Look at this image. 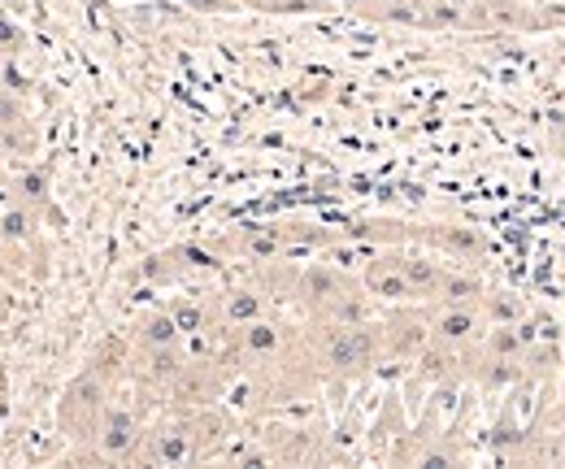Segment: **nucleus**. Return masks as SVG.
Masks as SVG:
<instances>
[{
	"instance_id": "f8f14e48",
	"label": "nucleus",
	"mask_w": 565,
	"mask_h": 469,
	"mask_svg": "<svg viewBox=\"0 0 565 469\" xmlns=\"http://www.w3.org/2000/svg\"><path fill=\"white\" fill-rule=\"evenodd\" d=\"M401 266H405V278L414 287V300L418 305H435L439 291H444V278H448V266L439 253H430L423 244H401Z\"/></svg>"
},
{
	"instance_id": "4be33fe9",
	"label": "nucleus",
	"mask_w": 565,
	"mask_h": 469,
	"mask_svg": "<svg viewBox=\"0 0 565 469\" xmlns=\"http://www.w3.org/2000/svg\"><path fill=\"white\" fill-rule=\"evenodd\" d=\"M0 408H4V379H0Z\"/></svg>"
},
{
	"instance_id": "b1692460",
	"label": "nucleus",
	"mask_w": 565,
	"mask_h": 469,
	"mask_svg": "<svg viewBox=\"0 0 565 469\" xmlns=\"http://www.w3.org/2000/svg\"><path fill=\"white\" fill-rule=\"evenodd\" d=\"M562 327H565V318H562Z\"/></svg>"
},
{
	"instance_id": "f03ea898",
	"label": "nucleus",
	"mask_w": 565,
	"mask_h": 469,
	"mask_svg": "<svg viewBox=\"0 0 565 469\" xmlns=\"http://www.w3.org/2000/svg\"><path fill=\"white\" fill-rule=\"evenodd\" d=\"M287 305L305 313V322H365L379 313V305L365 296L353 269L335 266L331 257H309L296 266Z\"/></svg>"
},
{
	"instance_id": "f257e3e1",
	"label": "nucleus",
	"mask_w": 565,
	"mask_h": 469,
	"mask_svg": "<svg viewBox=\"0 0 565 469\" xmlns=\"http://www.w3.org/2000/svg\"><path fill=\"white\" fill-rule=\"evenodd\" d=\"M305 352L318 374V383L349 387L370 379L383 356H379V313L365 322H305Z\"/></svg>"
},
{
	"instance_id": "5701e85b",
	"label": "nucleus",
	"mask_w": 565,
	"mask_h": 469,
	"mask_svg": "<svg viewBox=\"0 0 565 469\" xmlns=\"http://www.w3.org/2000/svg\"><path fill=\"white\" fill-rule=\"evenodd\" d=\"M0 274H4V244H0Z\"/></svg>"
},
{
	"instance_id": "0eeeda50",
	"label": "nucleus",
	"mask_w": 565,
	"mask_h": 469,
	"mask_svg": "<svg viewBox=\"0 0 565 469\" xmlns=\"http://www.w3.org/2000/svg\"><path fill=\"white\" fill-rule=\"evenodd\" d=\"M414 244L439 253L452 266H479L492 253V239L466 222H414Z\"/></svg>"
},
{
	"instance_id": "a211bd4d",
	"label": "nucleus",
	"mask_w": 565,
	"mask_h": 469,
	"mask_svg": "<svg viewBox=\"0 0 565 469\" xmlns=\"http://www.w3.org/2000/svg\"><path fill=\"white\" fill-rule=\"evenodd\" d=\"M87 370H96L105 383H127V374H131V339L127 335H105L96 348H92V356H87Z\"/></svg>"
},
{
	"instance_id": "6e6552de",
	"label": "nucleus",
	"mask_w": 565,
	"mask_h": 469,
	"mask_svg": "<svg viewBox=\"0 0 565 469\" xmlns=\"http://www.w3.org/2000/svg\"><path fill=\"white\" fill-rule=\"evenodd\" d=\"M426 327H430V343L435 348H444V352H452L461 361L479 348V339L488 331L479 305H448V300L426 305Z\"/></svg>"
},
{
	"instance_id": "aec40b11",
	"label": "nucleus",
	"mask_w": 565,
	"mask_h": 469,
	"mask_svg": "<svg viewBox=\"0 0 565 469\" xmlns=\"http://www.w3.org/2000/svg\"><path fill=\"white\" fill-rule=\"evenodd\" d=\"M22 49H26V31L18 26V18L0 9V57H22Z\"/></svg>"
},
{
	"instance_id": "f3484780",
	"label": "nucleus",
	"mask_w": 565,
	"mask_h": 469,
	"mask_svg": "<svg viewBox=\"0 0 565 469\" xmlns=\"http://www.w3.org/2000/svg\"><path fill=\"white\" fill-rule=\"evenodd\" d=\"M9 192H13V201H22L26 209L44 213L49 201H53L49 170H44V166H35V161H18V166L9 170Z\"/></svg>"
},
{
	"instance_id": "20e7f679",
	"label": "nucleus",
	"mask_w": 565,
	"mask_h": 469,
	"mask_svg": "<svg viewBox=\"0 0 565 469\" xmlns=\"http://www.w3.org/2000/svg\"><path fill=\"white\" fill-rule=\"evenodd\" d=\"M192 461H201L192 408H166L161 417H152L131 457V466H192Z\"/></svg>"
},
{
	"instance_id": "412c9836",
	"label": "nucleus",
	"mask_w": 565,
	"mask_h": 469,
	"mask_svg": "<svg viewBox=\"0 0 565 469\" xmlns=\"http://www.w3.org/2000/svg\"><path fill=\"white\" fill-rule=\"evenodd\" d=\"M174 4H183L192 13H231V9H244L239 0H174Z\"/></svg>"
},
{
	"instance_id": "2eb2a0df",
	"label": "nucleus",
	"mask_w": 565,
	"mask_h": 469,
	"mask_svg": "<svg viewBox=\"0 0 565 469\" xmlns=\"http://www.w3.org/2000/svg\"><path fill=\"white\" fill-rule=\"evenodd\" d=\"M166 309H170L174 327L183 331V339H213L217 335V327H213L210 291H205V296H170V300H166Z\"/></svg>"
},
{
	"instance_id": "1a4fd4ad",
	"label": "nucleus",
	"mask_w": 565,
	"mask_h": 469,
	"mask_svg": "<svg viewBox=\"0 0 565 469\" xmlns=\"http://www.w3.org/2000/svg\"><path fill=\"white\" fill-rule=\"evenodd\" d=\"M356 278H361V287H365V296H370L374 305H383V309H392V305H418V300H414V287H409V278H405V266H401V244L374 248V253L361 262Z\"/></svg>"
},
{
	"instance_id": "dca6fc26",
	"label": "nucleus",
	"mask_w": 565,
	"mask_h": 469,
	"mask_svg": "<svg viewBox=\"0 0 565 469\" xmlns=\"http://www.w3.org/2000/svg\"><path fill=\"white\" fill-rule=\"evenodd\" d=\"M127 339H131V348H161V343H179L183 331L174 327V318H170L166 305H148V309L136 313V322H131Z\"/></svg>"
},
{
	"instance_id": "ddd939ff",
	"label": "nucleus",
	"mask_w": 565,
	"mask_h": 469,
	"mask_svg": "<svg viewBox=\"0 0 565 469\" xmlns=\"http://www.w3.org/2000/svg\"><path fill=\"white\" fill-rule=\"evenodd\" d=\"M531 18H535V9L518 4V0H483V4L457 9V26H466V31H518V26H535Z\"/></svg>"
},
{
	"instance_id": "39448f33",
	"label": "nucleus",
	"mask_w": 565,
	"mask_h": 469,
	"mask_svg": "<svg viewBox=\"0 0 565 469\" xmlns=\"http://www.w3.org/2000/svg\"><path fill=\"white\" fill-rule=\"evenodd\" d=\"M143 426L148 422H143V413L136 404H105V413H100V422L92 430V452L100 457V466H131V457H136V448L143 439Z\"/></svg>"
},
{
	"instance_id": "9b49d317",
	"label": "nucleus",
	"mask_w": 565,
	"mask_h": 469,
	"mask_svg": "<svg viewBox=\"0 0 565 469\" xmlns=\"http://www.w3.org/2000/svg\"><path fill=\"white\" fill-rule=\"evenodd\" d=\"M210 300H213V327H217V335H222V331H235V327H244V322H253V318H266L270 305H275L257 278L226 283V287L210 291Z\"/></svg>"
},
{
	"instance_id": "9d476101",
	"label": "nucleus",
	"mask_w": 565,
	"mask_h": 469,
	"mask_svg": "<svg viewBox=\"0 0 565 469\" xmlns=\"http://www.w3.org/2000/svg\"><path fill=\"white\" fill-rule=\"evenodd\" d=\"M192 356V343L179 339V343H161V348H131V374L127 383H136L143 396H166L170 383L183 374Z\"/></svg>"
},
{
	"instance_id": "4468645a",
	"label": "nucleus",
	"mask_w": 565,
	"mask_h": 469,
	"mask_svg": "<svg viewBox=\"0 0 565 469\" xmlns=\"http://www.w3.org/2000/svg\"><path fill=\"white\" fill-rule=\"evenodd\" d=\"M226 257H244V262H275V257H291L287 253V231L282 222H266V226H239L226 244Z\"/></svg>"
},
{
	"instance_id": "6ab92c4d",
	"label": "nucleus",
	"mask_w": 565,
	"mask_h": 469,
	"mask_svg": "<svg viewBox=\"0 0 565 469\" xmlns=\"http://www.w3.org/2000/svg\"><path fill=\"white\" fill-rule=\"evenodd\" d=\"M479 313H483L488 327H518V322L531 313V305H526V296H518L513 287H488V291L479 296Z\"/></svg>"
},
{
	"instance_id": "423d86ee",
	"label": "nucleus",
	"mask_w": 565,
	"mask_h": 469,
	"mask_svg": "<svg viewBox=\"0 0 565 469\" xmlns=\"http://www.w3.org/2000/svg\"><path fill=\"white\" fill-rule=\"evenodd\" d=\"M430 343V327H426V305H392L387 313H379V356L414 365Z\"/></svg>"
},
{
	"instance_id": "7ed1b4c3",
	"label": "nucleus",
	"mask_w": 565,
	"mask_h": 469,
	"mask_svg": "<svg viewBox=\"0 0 565 469\" xmlns=\"http://www.w3.org/2000/svg\"><path fill=\"white\" fill-rule=\"evenodd\" d=\"M114 383H105L96 370H78L71 383L62 387V396L53 404V426H57V435L66 439V444H92V430H96V422H100V413H105V404L114 401Z\"/></svg>"
}]
</instances>
